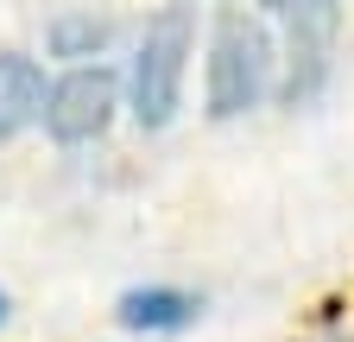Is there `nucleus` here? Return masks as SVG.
Segmentation results:
<instances>
[{
    "label": "nucleus",
    "instance_id": "1",
    "mask_svg": "<svg viewBox=\"0 0 354 342\" xmlns=\"http://www.w3.org/2000/svg\"><path fill=\"white\" fill-rule=\"evenodd\" d=\"M190 57H196V13L190 7H158L146 19V32H140L133 70H127V102H133V120H140L146 134H158V127L177 120Z\"/></svg>",
    "mask_w": 354,
    "mask_h": 342
},
{
    "label": "nucleus",
    "instance_id": "2",
    "mask_svg": "<svg viewBox=\"0 0 354 342\" xmlns=\"http://www.w3.org/2000/svg\"><path fill=\"white\" fill-rule=\"evenodd\" d=\"M266 89H272V38H266V26L228 13V19L215 26V38H209L203 102H209L215 120H234V114L259 108Z\"/></svg>",
    "mask_w": 354,
    "mask_h": 342
},
{
    "label": "nucleus",
    "instance_id": "3",
    "mask_svg": "<svg viewBox=\"0 0 354 342\" xmlns=\"http://www.w3.org/2000/svg\"><path fill=\"white\" fill-rule=\"evenodd\" d=\"M114 108H120V76L108 64H76L70 76H57L44 89V134L57 146H88L114 127Z\"/></svg>",
    "mask_w": 354,
    "mask_h": 342
},
{
    "label": "nucleus",
    "instance_id": "4",
    "mask_svg": "<svg viewBox=\"0 0 354 342\" xmlns=\"http://www.w3.org/2000/svg\"><path fill=\"white\" fill-rule=\"evenodd\" d=\"M259 7L291 32V51L304 57V82L317 89V76H323V51H329L335 26H342V0H259Z\"/></svg>",
    "mask_w": 354,
    "mask_h": 342
},
{
    "label": "nucleus",
    "instance_id": "5",
    "mask_svg": "<svg viewBox=\"0 0 354 342\" xmlns=\"http://www.w3.org/2000/svg\"><path fill=\"white\" fill-rule=\"evenodd\" d=\"M44 70H38V57H26V51H0V140H13V134H26V127L44 114Z\"/></svg>",
    "mask_w": 354,
    "mask_h": 342
},
{
    "label": "nucleus",
    "instance_id": "6",
    "mask_svg": "<svg viewBox=\"0 0 354 342\" xmlns=\"http://www.w3.org/2000/svg\"><path fill=\"white\" fill-rule=\"evenodd\" d=\"M196 298L177 291V285H146V291H127L120 298V323L127 330H146V336H165V330H184L196 323Z\"/></svg>",
    "mask_w": 354,
    "mask_h": 342
},
{
    "label": "nucleus",
    "instance_id": "7",
    "mask_svg": "<svg viewBox=\"0 0 354 342\" xmlns=\"http://www.w3.org/2000/svg\"><path fill=\"white\" fill-rule=\"evenodd\" d=\"M108 38H114V19H102V13H57L51 26H44V45H51V57H70V64L102 57Z\"/></svg>",
    "mask_w": 354,
    "mask_h": 342
},
{
    "label": "nucleus",
    "instance_id": "8",
    "mask_svg": "<svg viewBox=\"0 0 354 342\" xmlns=\"http://www.w3.org/2000/svg\"><path fill=\"white\" fill-rule=\"evenodd\" d=\"M0 323H7V291H0Z\"/></svg>",
    "mask_w": 354,
    "mask_h": 342
}]
</instances>
